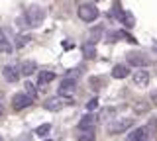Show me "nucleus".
Segmentation results:
<instances>
[{"instance_id":"24","label":"nucleus","mask_w":157,"mask_h":141,"mask_svg":"<svg viewBox=\"0 0 157 141\" xmlns=\"http://www.w3.org/2000/svg\"><path fill=\"white\" fill-rule=\"evenodd\" d=\"M29 39H32L29 35H22V33H20V35H18V39H16V47H24V45H26V43H28Z\"/></svg>"},{"instance_id":"17","label":"nucleus","mask_w":157,"mask_h":141,"mask_svg":"<svg viewBox=\"0 0 157 141\" xmlns=\"http://www.w3.org/2000/svg\"><path fill=\"white\" fill-rule=\"evenodd\" d=\"M82 53H85L86 59H92V57H96V43L86 41L85 45H82Z\"/></svg>"},{"instance_id":"14","label":"nucleus","mask_w":157,"mask_h":141,"mask_svg":"<svg viewBox=\"0 0 157 141\" xmlns=\"http://www.w3.org/2000/svg\"><path fill=\"white\" fill-rule=\"evenodd\" d=\"M12 51H14L12 43H10V39L6 37V33L0 30V53H8V55H10Z\"/></svg>"},{"instance_id":"21","label":"nucleus","mask_w":157,"mask_h":141,"mask_svg":"<svg viewBox=\"0 0 157 141\" xmlns=\"http://www.w3.org/2000/svg\"><path fill=\"white\" fill-rule=\"evenodd\" d=\"M49 131H51V124H41V125L36 129V135H39V137H45Z\"/></svg>"},{"instance_id":"12","label":"nucleus","mask_w":157,"mask_h":141,"mask_svg":"<svg viewBox=\"0 0 157 141\" xmlns=\"http://www.w3.org/2000/svg\"><path fill=\"white\" fill-rule=\"evenodd\" d=\"M145 137H147V128H136L126 137V141H144Z\"/></svg>"},{"instance_id":"1","label":"nucleus","mask_w":157,"mask_h":141,"mask_svg":"<svg viewBox=\"0 0 157 141\" xmlns=\"http://www.w3.org/2000/svg\"><path fill=\"white\" fill-rule=\"evenodd\" d=\"M43 20H45V10L41 6H29L24 14V22H26L24 26L28 28H39Z\"/></svg>"},{"instance_id":"23","label":"nucleus","mask_w":157,"mask_h":141,"mask_svg":"<svg viewBox=\"0 0 157 141\" xmlns=\"http://www.w3.org/2000/svg\"><path fill=\"white\" fill-rule=\"evenodd\" d=\"M118 37H124V41H128V43H137V39L134 35H130L128 32H124V30H118Z\"/></svg>"},{"instance_id":"19","label":"nucleus","mask_w":157,"mask_h":141,"mask_svg":"<svg viewBox=\"0 0 157 141\" xmlns=\"http://www.w3.org/2000/svg\"><path fill=\"white\" fill-rule=\"evenodd\" d=\"M24 92H26V94H28L33 102L37 100V88L32 84V82H24Z\"/></svg>"},{"instance_id":"25","label":"nucleus","mask_w":157,"mask_h":141,"mask_svg":"<svg viewBox=\"0 0 157 141\" xmlns=\"http://www.w3.org/2000/svg\"><path fill=\"white\" fill-rule=\"evenodd\" d=\"M96 106H98V100H96V98H92V100L86 104V110H88V112H92V110L96 108Z\"/></svg>"},{"instance_id":"28","label":"nucleus","mask_w":157,"mask_h":141,"mask_svg":"<svg viewBox=\"0 0 157 141\" xmlns=\"http://www.w3.org/2000/svg\"><path fill=\"white\" fill-rule=\"evenodd\" d=\"M0 141H2V135H0Z\"/></svg>"},{"instance_id":"10","label":"nucleus","mask_w":157,"mask_h":141,"mask_svg":"<svg viewBox=\"0 0 157 141\" xmlns=\"http://www.w3.org/2000/svg\"><path fill=\"white\" fill-rule=\"evenodd\" d=\"M96 124H98V120H96V116L94 114H88L82 118L81 121H78V129H94L96 128Z\"/></svg>"},{"instance_id":"4","label":"nucleus","mask_w":157,"mask_h":141,"mask_svg":"<svg viewBox=\"0 0 157 141\" xmlns=\"http://www.w3.org/2000/svg\"><path fill=\"white\" fill-rule=\"evenodd\" d=\"M78 18H81L82 22H86V24L94 22L96 18H98V8H96V4H94V2H85V4H81V6H78Z\"/></svg>"},{"instance_id":"27","label":"nucleus","mask_w":157,"mask_h":141,"mask_svg":"<svg viewBox=\"0 0 157 141\" xmlns=\"http://www.w3.org/2000/svg\"><path fill=\"white\" fill-rule=\"evenodd\" d=\"M2 116H4V108H2V106H0V118H2Z\"/></svg>"},{"instance_id":"26","label":"nucleus","mask_w":157,"mask_h":141,"mask_svg":"<svg viewBox=\"0 0 157 141\" xmlns=\"http://www.w3.org/2000/svg\"><path fill=\"white\" fill-rule=\"evenodd\" d=\"M151 102H153V106H157V88L151 92Z\"/></svg>"},{"instance_id":"15","label":"nucleus","mask_w":157,"mask_h":141,"mask_svg":"<svg viewBox=\"0 0 157 141\" xmlns=\"http://www.w3.org/2000/svg\"><path fill=\"white\" fill-rule=\"evenodd\" d=\"M112 76H114V79H126V76H130L128 65H116L114 69H112Z\"/></svg>"},{"instance_id":"9","label":"nucleus","mask_w":157,"mask_h":141,"mask_svg":"<svg viewBox=\"0 0 157 141\" xmlns=\"http://www.w3.org/2000/svg\"><path fill=\"white\" fill-rule=\"evenodd\" d=\"M20 75H22V72H20V67H16V65H6L2 69V76L8 82H16L20 79Z\"/></svg>"},{"instance_id":"20","label":"nucleus","mask_w":157,"mask_h":141,"mask_svg":"<svg viewBox=\"0 0 157 141\" xmlns=\"http://www.w3.org/2000/svg\"><path fill=\"white\" fill-rule=\"evenodd\" d=\"M88 84H90L92 90H100L102 86H104V79H100V76H90V79H88Z\"/></svg>"},{"instance_id":"13","label":"nucleus","mask_w":157,"mask_h":141,"mask_svg":"<svg viewBox=\"0 0 157 141\" xmlns=\"http://www.w3.org/2000/svg\"><path fill=\"white\" fill-rule=\"evenodd\" d=\"M36 69H37V65H36V61H32V59L24 61L22 65H20V72H22V75H26V76L33 75V72H36Z\"/></svg>"},{"instance_id":"5","label":"nucleus","mask_w":157,"mask_h":141,"mask_svg":"<svg viewBox=\"0 0 157 141\" xmlns=\"http://www.w3.org/2000/svg\"><path fill=\"white\" fill-rule=\"evenodd\" d=\"M126 59H128V65L140 67V69H144V67L149 65V57H147L145 53H141V51H130L126 55Z\"/></svg>"},{"instance_id":"3","label":"nucleus","mask_w":157,"mask_h":141,"mask_svg":"<svg viewBox=\"0 0 157 141\" xmlns=\"http://www.w3.org/2000/svg\"><path fill=\"white\" fill-rule=\"evenodd\" d=\"M134 125V118H116L114 121L108 124V133L110 135H118V133H124Z\"/></svg>"},{"instance_id":"7","label":"nucleus","mask_w":157,"mask_h":141,"mask_svg":"<svg viewBox=\"0 0 157 141\" xmlns=\"http://www.w3.org/2000/svg\"><path fill=\"white\" fill-rule=\"evenodd\" d=\"M75 88H77V80L71 79V76H67V79L61 82V86H59V96H73Z\"/></svg>"},{"instance_id":"16","label":"nucleus","mask_w":157,"mask_h":141,"mask_svg":"<svg viewBox=\"0 0 157 141\" xmlns=\"http://www.w3.org/2000/svg\"><path fill=\"white\" fill-rule=\"evenodd\" d=\"M118 22H120V24H124L128 30L136 26V18H134V14H132V12H128V10H124V14H122V18H120Z\"/></svg>"},{"instance_id":"11","label":"nucleus","mask_w":157,"mask_h":141,"mask_svg":"<svg viewBox=\"0 0 157 141\" xmlns=\"http://www.w3.org/2000/svg\"><path fill=\"white\" fill-rule=\"evenodd\" d=\"M51 80H55V72H53V71H39V75H37V86H45Z\"/></svg>"},{"instance_id":"2","label":"nucleus","mask_w":157,"mask_h":141,"mask_svg":"<svg viewBox=\"0 0 157 141\" xmlns=\"http://www.w3.org/2000/svg\"><path fill=\"white\" fill-rule=\"evenodd\" d=\"M73 104V98L71 96H51V98H47L45 102H43V108L49 110V112H59L63 108H67V106Z\"/></svg>"},{"instance_id":"6","label":"nucleus","mask_w":157,"mask_h":141,"mask_svg":"<svg viewBox=\"0 0 157 141\" xmlns=\"http://www.w3.org/2000/svg\"><path fill=\"white\" fill-rule=\"evenodd\" d=\"M33 104V100L29 98V96L26 94V92H18V94L12 96V108L14 110H24V108H29V106Z\"/></svg>"},{"instance_id":"8","label":"nucleus","mask_w":157,"mask_h":141,"mask_svg":"<svg viewBox=\"0 0 157 141\" xmlns=\"http://www.w3.org/2000/svg\"><path fill=\"white\" fill-rule=\"evenodd\" d=\"M134 86H137V88H145L147 84H149V72L147 71H134Z\"/></svg>"},{"instance_id":"22","label":"nucleus","mask_w":157,"mask_h":141,"mask_svg":"<svg viewBox=\"0 0 157 141\" xmlns=\"http://www.w3.org/2000/svg\"><path fill=\"white\" fill-rule=\"evenodd\" d=\"M122 14H124V10H122V4H120V2H114V4H112V16L120 20Z\"/></svg>"},{"instance_id":"29","label":"nucleus","mask_w":157,"mask_h":141,"mask_svg":"<svg viewBox=\"0 0 157 141\" xmlns=\"http://www.w3.org/2000/svg\"><path fill=\"white\" fill-rule=\"evenodd\" d=\"M155 51H157V47H155Z\"/></svg>"},{"instance_id":"18","label":"nucleus","mask_w":157,"mask_h":141,"mask_svg":"<svg viewBox=\"0 0 157 141\" xmlns=\"http://www.w3.org/2000/svg\"><path fill=\"white\" fill-rule=\"evenodd\" d=\"M94 129H81V133L77 135V141H94Z\"/></svg>"}]
</instances>
